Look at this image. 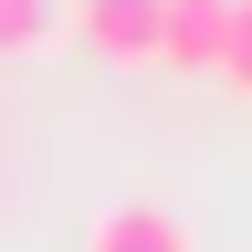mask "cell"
Returning a JSON list of instances; mask_svg holds the SVG:
<instances>
[{"label":"cell","mask_w":252,"mask_h":252,"mask_svg":"<svg viewBox=\"0 0 252 252\" xmlns=\"http://www.w3.org/2000/svg\"><path fill=\"white\" fill-rule=\"evenodd\" d=\"M220 42H231V0H158V63L220 74Z\"/></svg>","instance_id":"1"},{"label":"cell","mask_w":252,"mask_h":252,"mask_svg":"<svg viewBox=\"0 0 252 252\" xmlns=\"http://www.w3.org/2000/svg\"><path fill=\"white\" fill-rule=\"evenodd\" d=\"M63 21L116 63H158V0H63Z\"/></svg>","instance_id":"2"},{"label":"cell","mask_w":252,"mask_h":252,"mask_svg":"<svg viewBox=\"0 0 252 252\" xmlns=\"http://www.w3.org/2000/svg\"><path fill=\"white\" fill-rule=\"evenodd\" d=\"M84 252H189V231H179V210H158V200H116V210H94Z\"/></svg>","instance_id":"3"},{"label":"cell","mask_w":252,"mask_h":252,"mask_svg":"<svg viewBox=\"0 0 252 252\" xmlns=\"http://www.w3.org/2000/svg\"><path fill=\"white\" fill-rule=\"evenodd\" d=\"M53 21H63V0H0V53H32Z\"/></svg>","instance_id":"4"},{"label":"cell","mask_w":252,"mask_h":252,"mask_svg":"<svg viewBox=\"0 0 252 252\" xmlns=\"http://www.w3.org/2000/svg\"><path fill=\"white\" fill-rule=\"evenodd\" d=\"M220 74L252 94V0H231V42H220Z\"/></svg>","instance_id":"5"}]
</instances>
